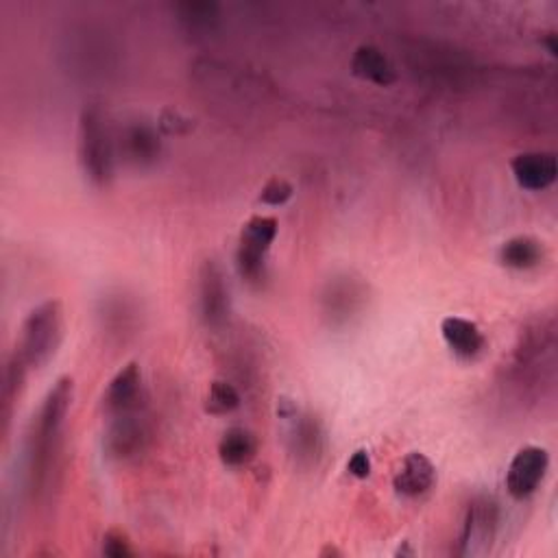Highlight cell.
Returning <instances> with one entry per match:
<instances>
[{"label":"cell","instance_id":"6da1fadb","mask_svg":"<svg viewBox=\"0 0 558 558\" xmlns=\"http://www.w3.org/2000/svg\"><path fill=\"white\" fill-rule=\"evenodd\" d=\"M64 337V310L58 300L34 308L23 324L16 354L29 369L45 367L58 352Z\"/></svg>","mask_w":558,"mask_h":558},{"label":"cell","instance_id":"7a4b0ae2","mask_svg":"<svg viewBox=\"0 0 558 558\" xmlns=\"http://www.w3.org/2000/svg\"><path fill=\"white\" fill-rule=\"evenodd\" d=\"M79 160L86 177L103 188L114 177V142L103 112L86 107L79 121Z\"/></svg>","mask_w":558,"mask_h":558},{"label":"cell","instance_id":"3957f363","mask_svg":"<svg viewBox=\"0 0 558 558\" xmlns=\"http://www.w3.org/2000/svg\"><path fill=\"white\" fill-rule=\"evenodd\" d=\"M277 236V220L272 216H253L242 233L236 255L238 272L249 284H259L264 279V257Z\"/></svg>","mask_w":558,"mask_h":558},{"label":"cell","instance_id":"277c9868","mask_svg":"<svg viewBox=\"0 0 558 558\" xmlns=\"http://www.w3.org/2000/svg\"><path fill=\"white\" fill-rule=\"evenodd\" d=\"M367 304V287L352 272L334 275L321 293L324 317L332 326H345L363 313Z\"/></svg>","mask_w":558,"mask_h":558},{"label":"cell","instance_id":"5b68a950","mask_svg":"<svg viewBox=\"0 0 558 558\" xmlns=\"http://www.w3.org/2000/svg\"><path fill=\"white\" fill-rule=\"evenodd\" d=\"M279 417H282L289 426H287V441L289 447L293 452V456H297L300 462H317V458L324 452V428L321 423L313 417L302 413L293 402L282 400L277 408Z\"/></svg>","mask_w":558,"mask_h":558},{"label":"cell","instance_id":"8992f818","mask_svg":"<svg viewBox=\"0 0 558 558\" xmlns=\"http://www.w3.org/2000/svg\"><path fill=\"white\" fill-rule=\"evenodd\" d=\"M199 306L201 319L207 328L218 330L229 321L231 300L223 268L214 259H205L199 272Z\"/></svg>","mask_w":558,"mask_h":558},{"label":"cell","instance_id":"52a82bcc","mask_svg":"<svg viewBox=\"0 0 558 558\" xmlns=\"http://www.w3.org/2000/svg\"><path fill=\"white\" fill-rule=\"evenodd\" d=\"M147 439L149 430L144 417L140 415V408L112 415V423L105 434V452L116 460H127L142 452Z\"/></svg>","mask_w":558,"mask_h":558},{"label":"cell","instance_id":"ba28073f","mask_svg":"<svg viewBox=\"0 0 558 558\" xmlns=\"http://www.w3.org/2000/svg\"><path fill=\"white\" fill-rule=\"evenodd\" d=\"M547 465H549V456L543 447L528 445V447L519 449L506 473L508 493L515 499L530 497L538 489V484L547 471Z\"/></svg>","mask_w":558,"mask_h":558},{"label":"cell","instance_id":"9c48e42d","mask_svg":"<svg viewBox=\"0 0 558 558\" xmlns=\"http://www.w3.org/2000/svg\"><path fill=\"white\" fill-rule=\"evenodd\" d=\"M495 525H497L495 504L486 497L471 502L467 508V515H465L456 554H460V556L482 554L495 534Z\"/></svg>","mask_w":558,"mask_h":558},{"label":"cell","instance_id":"30bf717a","mask_svg":"<svg viewBox=\"0 0 558 558\" xmlns=\"http://www.w3.org/2000/svg\"><path fill=\"white\" fill-rule=\"evenodd\" d=\"M512 175L523 190L541 192L549 188L558 175L556 155L547 151H528L512 160Z\"/></svg>","mask_w":558,"mask_h":558},{"label":"cell","instance_id":"8fae6325","mask_svg":"<svg viewBox=\"0 0 558 558\" xmlns=\"http://www.w3.org/2000/svg\"><path fill=\"white\" fill-rule=\"evenodd\" d=\"M121 151L129 164L144 168V166H151L157 162V157L162 153V142H160L157 131L149 123L138 121L123 129Z\"/></svg>","mask_w":558,"mask_h":558},{"label":"cell","instance_id":"7c38bea8","mask_svg":"<svg viewBox=\"0 0 558 558\" xmlns=\"http://www.w3.org/2000/svg\"><path fill=\"white\" fill-rule=\"evenodd\" d=\"M140 395H142V373L136 363H129L114 376V380L105 391L103 402L110 415H121V413L140 408Z\"/></svg>","mask_w":558,"mask_h":558},{"label":"cell","instance_id":"4fadbf2b","mask_svg":"<svg viewBox=\"0 0 558 558\" xmlns=\"http://www.w3.org/2000/svg\"><path fill=\"white\" fill-rule=\"evenodd\" d=\"M434 480H436V469L432 460L426 454L413 452L404 458L393 480V486L404 497H421L434 486Z\"/></svg>","mask_w":558,"mask_h":558},{"label":"cell","instance_id":"5bb4252c","mask_svg":"<svg viewBox=\"0 0 558 558\" xmlns=\"http://www.w3.org/2000/svg\"><path fill=\"white\" fill-rule=\"evenodd\" d=\"M441 334H443L447 347L462 360L478 358L486 347V341H484L480 328L460 317H447L441 324Z\"/></svg>","mask_w":558,"mask_h":558},{"label":"cell","instance_id":"9a60e30c","mask_svg":"<svg viewBox=\"0 0 558 558\" xmlns=\"http://www.w3.org/2000/svg\"><path fill=\"white\" fill-rule=\"evenodd\" d=\"M352 73L382 88H389L397 81V71L391 64V60L378 47L371 45H363L356 49L352 58Z\"/></svg>","mask_w":558,"mask_h":558},{"label":"cell","instance_id":"2e32d148","mask_svg":"<svg viewBox=\"0 0 558 558\" xmlns=\"http://www.w3.org/2000/svg\"><path fill=\"white\" fill-rule=\"evenodd\" d=\"M543 259V246L532 236H515L499 246V262L515 270H528Z\"/></svg>","mask_w":558,"mask_h":558},{"label":"cell","instance_id":"e0dca14e","mask_svg":"<svg viewBox=\"0 0 558 558\" xmlns=\"http://www.w3.org/2000/svg\"><path fill=\"white\" fill-rule=\"evenodd\" d=\"M257 452L255 436L244 428H231L218 443V456L227 467H242L253 460Z\"/></svg>","mask_w":558,"mask_h":558},{"label":"cell","instance_id":"ac0fdd59","mask_svg":"<svg viewBox=\"0 0 558 558\" xmlns=\"http://www.w3.org/2000/svg\"><path fill=\"white\" fill-rule=\"evenodd\" d=\"M240 406V395L236 391V386H231L229 382L216 380L210 384L207 397H205V410L210 415H229Z\"/></svg>","mask_w":558,"mask_h":558},{"label":"cell","instance_id":"d6986e66","mask_svg":"<svg viewBox=\"0 0 558 558\" xmlns=\"http://www.w3.org/2000/svg\"><path fill=\"white\" fill-rule=\"evenodd\" d=\"M103 554L110 556V558H129V556H134V547H131L129 536L123 530H118V528L107 530L105 536H103Z\"/></svg>","mask_w":558,"mask_h":558},{"label":"cell","instance_id":"ffe728a7","mask_svg":"<svg viewBox=\"0 0 558 558\" xmlns=\"http://www.w3.org/2000/svg\"><path fill=\"white\" fill-rule=\"evenodd\" d=\"M291 196H293V186L282 177L270 179L259 192V201L266 205H272V207L284 205Z\"/></svg>","mask_w":558,"mask_h":558},{"label":"cell","instance_id":"44dd1931","mask_svg":"<svg viewBox=\"0 0 558 558\" xmlns=\"http://www.w3.org/2000/svg\"><path fill=\"white\" fill-rule=\"evenodd\" d=\"M179 12L181 18L192 25H210L216 18L218 8L212 3H186L179 8Z\"/></svg>","mask_w":558,"mask_h":558},{"label":"cell","instance_id":"7402d4cb","mask_svg":"<svg viewBox=\"0 0 558 558\" xmlns=\"http://www.w3.org/2000/svg\"><path fill=\"white\" fill-rule=\"evenodd\" d=\"M347 471L354 475V478H367L369 473H371V458H369V454L365 452V449H358L352 458H350V462H347Z\"/></svg>","mask_w":558,"mask_h":558}]
</instances>
